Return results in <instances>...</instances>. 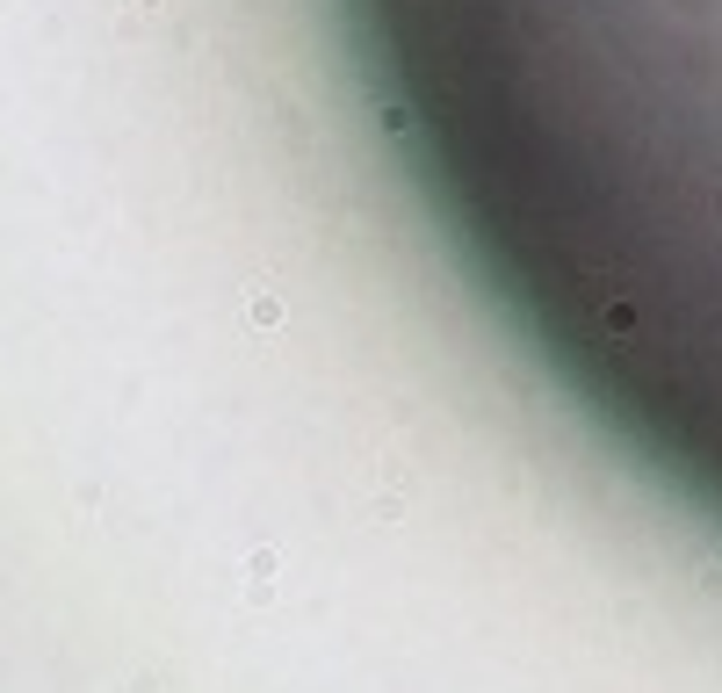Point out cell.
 <instances>
[{
  "mask_svg": "<svg viewBox=\"0 0 722 693\" xmlns=\"http://www.w3.org/2000/svg\"><path fill=\"white\" fill-rule=\"evenodd\" d=\"M528 347L722 520V0H340Z\"/></svg>",
  "mask_w": 722,
  "mask_h": 693,
  "instance_id": "obj_1",
  "label": "cell"
}]
</instances>
